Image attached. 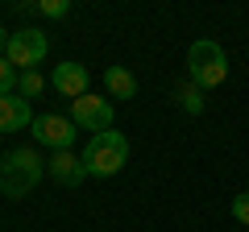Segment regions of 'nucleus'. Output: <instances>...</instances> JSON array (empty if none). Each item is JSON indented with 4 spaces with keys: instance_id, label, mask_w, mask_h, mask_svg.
Returning <instances> with one entry per match:
<instances>
[{
    "instance_id": "obj_13",
    "label": "nucleus",
    "mask_w": 249,
    "mask_h": 232,
    "mask_svg": "<svg viewBox=\"0 0 249 232\" xmlns=\"http://www.w3.org/2000/svg\"><path fill=\"white\" fill-rule=\"evenodd\" d=\"M17 66L9 63V58H0V96H13V91H17Z\"/></svg>"
},
{
    "instance_id": "obj_11",
    "label": "nucleus",
    "mask_w": 249,
    "mask_h": 232,
    "mask_svg": "<svg viewBox=\"0 0 249 232\" xmlns=\"http://www.w3.org/2000/svg\"><path fill=\"white\" fill-rule=\"evenodd\" d=\"M170 99H175L183 112H191V116H199L204 112V99H208V91H199L196 83L187 79V83H175V91H170Z\"/></svg>"
},
{
    "instance_id": "obj_3",
    "label": "nucleus",
    "mask_w": 249,
    "mask_h": 232,
    "mask_svg": "<svg viewBox=\"0 0 249 232\" xmlns=\"http://www.w3.org/2000/svg\"><path fill=\"white\" fill-rule=\"evenodd\" d=\"M224 75H229V58H224L220 42H212V37L191 42V50H187V79L199 91H212L224 83Z\"/></svg>"
},
{
    "instance_id": "obj_1",
    "label": "nucleus",
    "mask_w": 249,
    "mask_h": 232,
    "mask_svg": "<svg viewBox=\"0 0 249 232\" xmlns=\"http://www.w3.org/2000/svg\"><path fill=\"white\" fill-rule=\"evenodd\" d=\"M79 158H83L88 179H112V174L124 170V162H129V141H124V133L108 129V133H96L88 145H83Z\"/></svg>"
},
{
    "instance_id": "obj_15",
    "label": "nucleus",
    "mask_w": 249,
    "mask_h": 232,
    "mask_svg": "<svg viewBox=\"0 0 249 232\" xmlns=\"http://www.w3.org/2000/svg\"><path fill=\"white\" fill-rule=\"evenodd\" d=\"M232 220H237V224H245V228H249V191H241V195L232 199Z\"/></svg>"
},
{
    "instance_id": "obj_9",
    "label": "nucleus",
    "mask_w": 249,
    "mask_h": 232,
    "mask_svg": "<svg viewBox=\"0 0 249 232\" xmlns=\"http://www.w3.org/2000/svg\"><path fill=\"white\" fill-rule=\"evenodd\" d=\"M34 125V112H29V99L21 96H0V133H17V129Z\"/></svg>"
},
{
    "instance_id": "obj_14",
    "label": "nucleus",
    "mask_w": 249,
    "mask_h": 232,
    "mask_svg": "<svg viewBox=\"0 0 249 232\" xmlns=\"http://www.w3.org/2000/svg\"><path fill=\"white\" fill-rule=\"evenodd\" d=\"M37 13H42V17H67V13H71V0H42V4H34Z\"/></svg>"
},
{
    "instance_id": "obj_8",
    "label": "nucleus",
    "mask_w": 249,
    "mask_h": 232,
    "mask_svg": "<svg viewBox=\"0 0 249 232\" xmlns=\"http://www.w3.org/2000/svg\"><path fill=\"white\" fill-rule=\"evenodd\" d=\"M46 174H50L54 182H62V187H79V182L88 179V170H83V158H75L71 149H67V153H54V158L46 162Z\"/></svg>"
},
{
    "instance_id": "obj_6",
    "label": "nucleus",
    "mask_w": 249,
    "mask_h": 232,
    "mask_svg": "<svg viewBox=\"0 0 249 232\" xmlns=\"http://www.w3.org/2000/svg\"><path fill=\"white\" fill-rule=\"evenodd\" d=\"M71 120L79 129H88L91 137L96 133H108L112 129V104H108V96H79V99H71Z\"/></svg>"
},
{
    "instance_id": "obj_12",
    "label": "nucleus",
    "mask_w": 249,
    "mask_h": 232,
    "mask_svg": "<svg viewBox=\"0 0 249 232\" xmlns=\"http://www.w3.org/2000/svg\"><path fill=\"white\" fill-rule=\"evenodd\" d=\"M17 91H21V99H34V96H42V91H46V79H42V71H21V79H17Z\"/></svg>"
},
{
    "instance_id": "obj_10",
    "label": "nucleus",
    "mask_w": 249,
    "mask_h": 232,
    "mask_svg": "<svg viewBox=\"0 0 249 232\" xmlns=\"http://www.w3.org/2000/svg\"><path fill=\"white\" fill-rule=\"evenodd\" d=\"M104 87H108L112 99H133L137 96V79H133L129 66H108L104 71Z\"/></svg>"
},
{
    "instance_id": "obj_7",
    "label": "nucleus",
    "mask_w": 249,
    "mask_h": 232,
    "mask_svg": "<svg viewBox=\"0 0 249 232\" xmlns=\"http://www.w3.org/2000/svg\"><path fill=\"white\" fill-rule=\"evenodd\" d=\"M88 83H91V75H88V66H79V63H62V66H54V75H50V87L62 91L67 99L88 96Z\"/></svg>"
},
{
    "instance_id": "obj_2",
    "label": "nucleus",
    "mask_w": 249,
    "mask_h": 232,
    "mask_svg": "<svg viewBox=\"0 0 249 232\" xmlns=\"http://www.w3.org/2000/svg\"><path fill=\"white\" fill-rule=\"evenodd\" d=\"M42 170H46V162L37 149H9L4 162H0V191L9 199H25L42 182Z\"/></svg>"
},
{
    "instance_id": "obj_16",
    "label": "nucleus",
    "mask_w": 249,
    "mask_h": 232,
    "mask_svg": "<svg viewBox=\"0 0 249 232\" xmlns=\"http://www.w3.org/2000/svg\"><path fill=\"white\" fill-rule=\"evenodd\" d=\"M9 37H13V33H9L4 25H0V58H4V50H9Z\"/></svg>"
},
{
    "instance_id": "obj_5",
    "label": "nucleus",
    "mask_w": 249,
    "mask_h": 232,
    "mask_svg": "<svg viewBox=\"0 0 249 232\" xmlns=\"http://www.w3.org/2000/svg\"><path fill=\"white\" fill-rule=\"evenodd\" d=\"M46 50H50V42H46L42 29H17V33L9 37L4 58H9L13 66H21V71H34V66L46 58Z\"/></svg>"
},
{
    "instance_id": "obj_4",
    "label": "nucleus",
    "mask_w": 249,
    "mask_h": 232,
    "mask_svg": "<svg viewBox=\"0 0 249 232\" xmlns=\"http://www.w3.org/2000/svg\"><path fill=\"white\" fill-rule=\"evenodd\" d=\"M34 141H42L46 149H54V153H67L75 145V120L71 116H54V112H42V116H34Z\"/></svg>"
}]
</instances>
